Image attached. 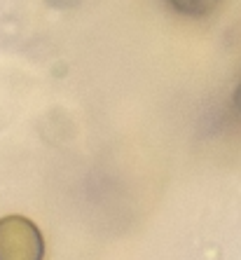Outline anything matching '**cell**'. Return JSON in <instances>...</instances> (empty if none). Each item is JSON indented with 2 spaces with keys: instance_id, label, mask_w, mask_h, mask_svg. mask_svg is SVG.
I'll return each mask as SVG.
<instances>
[{
  "instance_id": "6da1fadb",
  "label": "cell",
  "mask_w": 241,
  "mask_h": 260,
  "mask_svg": "<svg viewBox=\"0 0 241 260\" xmlns=\"http://www.w3.org/2000/svg\"><path fill=\"white\" fill-rule=\"evenodd\" d=\"M45 239L24 216L0 218V260H43Z\"/></svg>"
},
{
  "instance_id": "7a4b0ae2",
  "label": "cell",
  "mask_w": 241,
  "mask_h": 260,
  "mask_svg": "<svg viewBox=\"0 0 241 260\" xmlns=\"http://www.w3.org/2000/svg\"><path fill=\"white\" fill-rule=\"evenodd\" d=\"M176 12L185 14V17H204L220 3V0H169Z\"/></svg>"
},
{
  "instance_id": "3957f363",
  "label": "cell",
  "mask_w": 241,
  "mask_h": 260,
  "mask_svg": "<svg viewBox=\"0 0 241 260\" xmlns=\"http://www.w3.org/2000/svg\"><path fill=\"white\" fill-rule=\"evenodd\" d=\"M234 103H236V106H239V108H241V85L236 87V91H234Z\"/></svg>"
}]
</instances>
